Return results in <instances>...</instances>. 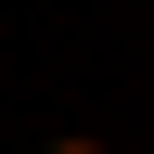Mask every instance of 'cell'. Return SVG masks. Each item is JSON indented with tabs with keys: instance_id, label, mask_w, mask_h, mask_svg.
Listing matches in <instances>:
<instances>
[{
	"instance_id": "obj_1",
	"label": "cell",
	"mask_w": 154,
	"mask_h": 154,
	"mask_svg": "<svg viewBox=\"0 0 154 154\" xmlns=\"http://www.w3.org/2000/svg\"><path fill=\"white\" fill-rule=\"evenodd\" d=\"M51 154H103V141H90V128H64V141H51Z\"/></svg>"
}]
</instances>
